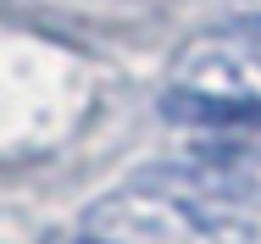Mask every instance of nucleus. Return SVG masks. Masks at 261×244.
<instances>
[{
	"instance_id": "nucleus-1",
	"label": "nucleus",
	"mask_w": 261,
	"mask_h": 244,
	"mask_svg": "<svg viewBox=\"0 0 261 244\" xmlns=\"http://www.w3.org/2000/svg\"><path fill=\"white\" fill-rule=\"evenodd\" d=\"M78 233L95 244H256L250 216L211 211V205L178 200L167 189L134 183V178L95 200L84 211Z\"/></svg>"
},
{
	"instance_id": "nucleus-2",
	"label": "nucleus",
	"mask_w": 261,
	"mask_h": 244,
	"mask_svg": "<svg viewBox=\"0 0 261 244\" xmlns=\"http://www.w3.org/2000/svg\"><path fill=\"white\" fill-rule=\"evenodd\" d=\"M167 89L195 95V100H217V105H239V111L261 117V22L233 17L222 28L195 34L172 56Z\"/></svg>"
},
{
	"instance_id": "nucleus-3",
	"label": "nucleus",
	"mask_w": 261,
	"mask_h": 244,
	"mask_svg": "<svg viewBox=\"0 0 261 244\" xmlns=\"http://www.w3.org/2000/svg\"><path fill=\"white\" fill-rule=\"evenodd\" d=\"M134 183L167 189V195L211 205V211H239V216H250V211H261V150L217 139V145L189 150V155H178V161L139 167Z\"/></svg>"
},
{
	"instance_id": "nucleus-4",
	"label": "nucleus",
	"mask_w": 261,
	"mask_h": 244,
	"mask_svg": "<svg viewBox=\"0 0 261 244\" xmlns=\"http://www.w3.org/2000/svg\"><path fill=\"white\" fill-rule=\"evenodd\" d=\"M228 11H233V17H256V22H261V0H228Z\"/></svg>"
}]
</instances>
